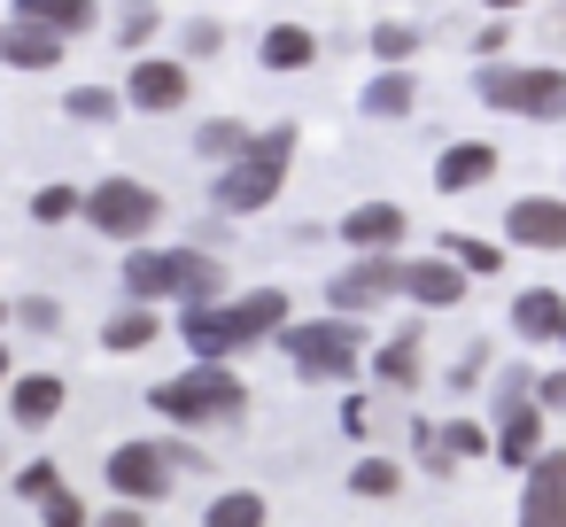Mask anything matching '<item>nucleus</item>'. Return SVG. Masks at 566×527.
<instances>
[{
  "label": "nucleus",
  "mask_w": 566,
  "mask_h": 527,
  "mask_svg": "<svg viewBox=\"0 0 566 527\" xmlns=\"http://www.w3.org/2000/svg\"><path fill=\"white\" fill-rule=\"evenodd\" d=\"M171 481H179L171 442L133 434V442H117V450H109V488H117V496H133V504H164V496H171Z\"/></svg>",
  "instance_id": "6e6552de"
},
{
  "label": "nucleus",
  "mask_w": 566,
  "mask_h": 527,
  "mask_svg": "<svg viewBox=\"0 0 566 527\" xmlns=\"http://www.w3.org/2000/svg\"><path fill=\"white\" fill-rule=\"evenodd\" d=\"M496 179V148L489 140H450L442 156H434V194H473V187H489Z\"/></svg>",
  "instance_id": "f3484780"
},
{
  "label": "nucleus",
  "mask_w": 566,
  "mask_h": 527,
  "mask_svg": "<svg viewBox=\"0 0 566 527\" xmlns=\"http://www.w3.org/2000/svg\"><path fill=\"white\" fill-rule=\"evenodd\" d=\"M535 403H543V411H566V372H551V380H535Z\"/></svg>",
  "instance_id": "58836bf2"
},
{
  "label": "nucleus",
  "mask_w": 566,
  "mask_h": 527,
  "mask_svg": "<svg viewBox=\"0 0 566 527\" xmlns=\"http://www.w3.org/2000/svg\"><path fill=\"white\" fill-rule=\"evenodd\" d=\"M411 55H419V24L380 17V24H373V63H411Z\"/></svg>",
  "instance_id": "cd10ccee"
},
{
  "label": "nucleus",
  "mask_w": 566,
  "mask_h": 527,
  "mask_svg": "<svg viewBox=\"0 0 566 527\" xmlns=\"http://www.w3.org/2000/svg\"><path fill=\"white\" fill-rule=\"evenodd\" d=\"M148 403H156L164 419H179V426H233V419H249V380H241L226 357H202L195 372L156 380Z\"/></svg>",
  "instance_id": "20e7f679"
},
{
  "label": "nucleus",
  "mask_w": 566,
  "mask_h": 527,
  "mask_svg": "<svg viewBox=\"0 0 566 527\" xmlns=\"http://www.w3.org/2000/svg\"><path fill=\"white\" fill-rule=\"evenodd\" d=\"M63 32H48V24H32V17H9L0 24V63L9 71H63Z\"/></svg>",
  "instance_id": "2eb2a0df"
},
{
  "label": "nucleus",
  "mask_w": 566,
  "mask_h": 527,
  "mask_svg": "<svg viewBox=\"0 0 566 527\" xmlns=\"http://www.w3.org/2000/svg\"><path fill=\"white\" fill-rule=\"evenodd\" d=\"M342 426H349V434H365V426H373V411H365V396H349V403H342Z\"/></svg>",
  "instance_id": "ea45409f"
},
{
  "label": "nucleus",
  "mask_w": 566,
  "mask_h": 527,
  "mask_svg": "<svg viewBox=\"0 0 566 527\" xmlns=\"http://www.w3.org/2000/svg\"><path fill=\"white\" fill-rule=\"evenodd\" d=\"M156 32H164V9H156V0H133V9L117 17V48H125V55H140Z\"/></svg>",
  "instance_id": "7c9ffc66"
},
{
  "label": "nucleus",
  "mask_w": 566,
  "mask_h": 527,
  "mask_svg": "<svg viewBox=\"0 0 566 527\" xmlns=\"http://www.w3.org/2000/svg\"><path fill=\"white\" fill-rule=\"evenodd\" d=\"M63 403H71L63 372H17V380H9V419H17L24 434L55 426V419H63Z\"/></svg>",
  "instance_id": "4468645a"
},
{
  "label": "nucleus",
  "mask_w": 566,
  "mask_h": 527,
  "mask_svg": "<svg viewBox=\"0 0 566 527\" xmlns=\"http://www.w3.org/2000/svg\"><path fill=\"white\" fill-rule=\"evenodd\" d=\"M249 140H256V133H241V125H233V117H210V125H202V133H195V148H202V156H210V164H233V156H241V148H249Z\"/></svg>",
  "instance_id": "2f4dec72"
},
{
  "label": "nucleus",
  "mask_w": 566,
  "mask_h": 527,
  "mask_svg": "<svg viewBox=\"0 0 566 527\" xmlns=\"http://www.w3.org/2000/svg\"><path fill=\"white\" fill-rule=\"evenodd\" d=\"M280 349H287V365H295L303 380L334 388V380L357 372V357H365V326H357L349 310H334V318H287V326H280Z\"/></svg>",
  "instance_id": "39448f33"
},
{
  "label": "nucleus",
  "mask_w": 566,
  "mask_h": 527,
  "mask_svg": "<svg viewBox=\"0 0 566 527\" xmlns=\"http://www.w3.org/2000/svg\"><path fill=\"white\" fill-rule=\"evenodd\" d=\"M86 225L102 233V241H148L156 225H164V194L148 187V179H102V187H86Z\"/></svg>",
  "instance_id": "0eeeda50"
},
{
  "label": "nucleus",
  "mask_w": 566,
  "mask_h": 527,
  "mask_svg": "<svg viewBox=\"0 0 566 527\" xmlns=\"http://www.w3.org/2000/svg\"><path fill=\"white\" fill-rule=\"evenodd\" d=\"M287 171H295V125H264L226 171H218V210L226 218H256V210H272L280 202V187H287Z\"/></svg>",
  "instance_id": "f03ea898"
},
{
  "label": "nucleus",
  "mask_w": 566,
  "mask_h": 527,
  "mask_svg": "<svg viewBox=\"0 0 566 527\" xmlns=\"http://www.w3.org/2000/svg\"><path fill=\"white\" fill-rule=\"evenodd\" d=\"M481 372H489V349L473 341V349L458 357V372H450V388H481Z\"/></svg>",
  "instance_id": "e433bc0d"
},
{
  "label": "nucleus",
  "mask_w": 566,
  "mask_h": 527,
  "mask_svg": "<svg viewBox=\"0 0 566 527\" xmlns=\"http://www.w3.org/2000/svg\"><path fill=\"white\" fill-rule=\"evenodd\" d=\"M287 326V295L280 287H249V295H210L179 310V341L195 357H241L256 341H272Z\"/></svg>",
  "instance_id": "f257e3e1"
},
{
  "label": "nucleus",
  "mask_w": 566,
  "mask_h": 527,
  "mask_svg": "<svg viewBox=\"0 0 566 527\" xmlns=\"http://www.w3.org/2000/svg\"><path fill=\"white\" fill-rule=\"evenodd\" d=\"M512 334L520 341H558L566 334V295L558 287H520L512 295Z\"/></svg>",
  "instance_id": "6ab92c4d"
},
{
  "label": "nucleus",
  "mask_w": 566,
  "mask_h": 527,
  "mask_svg": "<svg viewBox=\"0 0 566 527\" xmlns=\"http://www.w3.org/2000/svg\"><path fill=\"white\" fill-rule=\"evenodd\" d=\"M403 233H411V218H403L396 202H357V210L342 218V241H349L357 256H373V249H403Z\"/></svg>",
  "instance_id": "a211bd4d"
},
{
  "label": "nucleus",
  "mask_w": 566,
  "mask_h": 527,
  "mask_svg": "<svg viewBox=\"0 0 566 527\" xmlns=\"http://www.w3.org/2000/svg\"><path fill=\"white\" fill-rule=\"evenodd\" d=\"M388 295H403V256H396V249H373V256L342 264V272H334V287H326V303H334V310H349V318L380 310Z\"/></svg>",
  "instance_id": "1a4fd4ad"
},
{
  "label": "nucleus",
  "mask_w": 566,
  "mask_h": 527,
  "mask_svg": "<svg viewBox=\"0 0 566 527\" xmlns=\"http://www.w3.org/2000/svg\"><path fill=\"white\" fill-rule=\"evenodd\" d=\"M520 527H566V450H543L520 488Z\"/></svg>",
  "instance_id": "ddd939ff"
},
{
  "label": "nucleus",
  "mask_w": 566,
  "mask_h": 527,
  "mask_svg": "<svg viewBox=\"0 0 566 527\" xmlns=\"http://www.w3.org/2000/svg\"><path fill=\"white\" fill-rule=\"evenodd\" d=\"M32 218H40V225H71V218H86V187H63V179L40 187V194H32Z\"/></svg>",
  "instance_id": "c756f323"
},
{
  "label": "nucleus",
  "mask_w": 566,
  "mask_h": 527,
  "mask_svg": "<svg viewBox=\"0 0 566 527\" xmlns=\"http://www.w3.org/2000/svg\"><path fill=\"white\" fill-rule=\"evenodd\" d=\"M396 488H403V465H396V457H357V465H349V496H373V504H388Z\"/></svg>",
  "instance_id": "393cba45"
},
{
  "label": "nucleus",
  "mask_w": 566,
  "mask_h": 527,
  "mask_svg": "<svg viewBox=\"0 0 566 527\" xmlns=\"http://www.w3.org/2000/svg\"><path fill=\"white\" fill-rule=\"evenodd\" d=\"M55 481H63V473H55V465H48V457H40V465H24V473H17V488H24V496H32V504H40V496H48V488H55Z\"/></svg>",
  "instance_id": "4c0bfd02"
},
{
  "label": "nucleus",
  "mask_w": 566,
  "mask_h": 527,
  "mask_svg": "<svg viewBox=\"0 0 566 527\" xmlns=\"http://www.w3.org/2000/svg\"><path fill=\"white\" fill-rule=\"evenodd\" d=\"M465 280H473V272H465L450 249H442V256H411V264H403V295H411L419 310H458V303H465Z\"/></svg>",
  "instance_id": "f8f14e48"
},
{
  "label": "nucleus",
  "mask_w": 566,
  "mask_h": 527,
  "mask_svg": "<svg viewBox=\"0 0 566 527\" xmlns=\"http://www.w3.org/2000/svg\"><path fill=\"white\" fill-rule=\"evenodd\" d=\"M17 17H32V24L63 32V40H78V32H94V24H102L94 0H17Z\"/></svg>",
  "instance_id": "b1692460"
},
{
  "label": "nucleus",
  "mask_w": 566,
  "mask_h": 527,
  "mask_svg": "<svg viewBox=\"0 0 566 527\" xmlns=\"http://www.w3.org/2000/svg\"><path fill=\"white\" fill-rule=\"evenodd\" d=\"M473 94L489 109H504V117H535V125L566 117V71L558 63H481Z\"/></svg>",
  "instance_id": "423d86ee"
},
{
  "label": "nucleus",
  "mask_w": 566,
  "mask_h": 527,
  "mask_svg": "<svg viewBox=\"0 0 566 527\" xmlns=\"http://www.w3.org/2000/svg\"><path fill=\"white\" fill-rule=\"evenodd\" d=\"M442 249H450L473 280H496V272H504V249H496V241H481V233H442Z\"/></svg>",
  "instance_id": "bb28decb"
},
{
  "label": "nucleus",
  "mask_w": 566,
  "mask_h": 527,
  "mask_svg": "<svg viewBox=\"0 0 566 527\" xmlns=\"http://www.w3.org/2000/svg\"><path fill=\"white\" fill-rule=\"evenodd\" d=\"M558 341H566V334H558Z\"/></svg>",
  "instance_id": "a18cd8bd"
},
{
  "label": "nucleus",
  "mask_w": 566,
  "mask_h": 527,
  "mask_svg": "<svg viewBox=\"0 0 566 527\" xmlns=\"http://www.w3.org/2000/svg\"><path fill=\"white\" fill-rule=\"evenodd\" d=\"M256 63H264V71H280V78L311 71V63H318V32H311V24H272V32H264V48H256Z\"/></svg>",
  "instance_id": "aec40b11"
},
{
  "label": "nucleus",
  "mask_w": 566,
  "mask_h": 527,
  "mask_svg": "<svg viewBox=\"0 0 566 527\" xmlns=\"http://www.w3.org/2000/svg\"><path fill=\"white\" fill-rule=\"evenodd\" d=\"M434 434H442L450 457H496V434H489L481 419H450V426H434Z\"/></svg>",
  "instance_id": "473e14b6"
},
{
  "label": "nucleus",
  "mask_w": 566,
  "mask_h": 527,
  "mask_svg": "<svg viewBox=\"0 0 566 527\" xmlns=\"http://www.w3.org/2000/svg\"><path fill=\"white\" fill-rule=\"evenodd\" d=\"M373 372H380L388 388H419V380H427V326H403V334L373 357Z\"/></svg>",
  "instance_id": "4be33fe9"
},
{
  "label": "nucleus",
  "mask_w": 566,
  "mask_h": 527,
  "mask_svg": "<svg viewBox=\"0 0 566 527\" xmlns=\"http://www.w3.org/2000/svg\"><path fill=\"white\" fill-rule=\"evenodd\" d=\"M86 519H94V512H86V504H78V496H71L63 481H55V488L40 496V527H86Z\"/></svg>",
  "instance_id": "72a5a7b5"
},
{
  "label": "nucleus",
  "mask_w": 566,
  "mask_h": 527,
  "mask_svg": "<svg viewBox=\"0 0 566 527\" xmlns=\"http://www.w3.org/2000/svg\"><path fill=\"white\" fill-rule=\"evenodd\" d=\"M156 334H164L156 303H125V310H117V318L102 326V349H109V357H133V349H148Z\"/></svg>",
  "instance_id": "5701e85b"
},
{
  "label": "nucleus",
  "mask_w": 566,
  "mask_h": 527,
  "mask_svg": "<svg viewBox=\"0 0 566 527\" xmlns=\"http://www.w3.org/2000/svg\"><path fill=\"white\" fill-rule=\"evenodd\" d=\"M504 241L512 249H535V256L566 249V194H520L504 210Z\"/></svg>",
  "instance_id": "9b49d317"
},
{
  "label": "nucleus",
  "mask_w": 566,
  "mask_h": 527,
  "mask_svg": "<svg viewBox=\"0 0 566 527\" xmlns=\"http://www.w3.org/2000/svg\"><path fill=\"white\" fill-rule=\"evenodd\" d=\"M481 9H535V0H481Z\"/></svg>",
  "instance_id": "37998d69"
},
{
  "label": "nucleus",
  "mask_w": 566,
  "mask_h": 527,
  "mask_svg": "<svg viewBox=\"0 0 566 527\" xmlns=\"http://www.w3.org/2000/svg\"><path fill=\"white\" fill-rule=\"evenodd\" d=\"M125 295L133 303H210V295H226V272H218V256H202V249H140L133 241V256H125Z\"/></svg>",
  "instance_id": "7ed1b4c3"
},
{
  "label": "nucleus",
  "mask_w": 566,
  "mask_h": 527,
  "mask_svg": "<svg viewBox=\"0 0 566 527\" xmlns=\"http://www.w3.org/2000/svg\"><path fill=\"white\" fill-rule=\"evenodd\" d=\"M543 450H551V442H543V403H535V396H512V403H504V419H496V457L527 473Z\"/></svg>",
  "instance_id": "dca6fc26"
},
{
  "label": "nucleus",
  "mask_w": 566,
  "mask_h": 527,
  "mask_svg": "<svg viewBox=\"0 0 566 527\" xmlns=\"http://www.w3.org/2000/svg\"><path fill=\"white\" fill-rule=\"evenodd\" d=\"M187 94H195V71L171 55H140L125 71V109H140V117H171V109H187Z\"/></svg>",
  "instance_id": "9d476101"
},
{
  "label": "nucleus",
  "mask_w": 566,
  "mask_h": 527,
  "mask_svg": "<svg viewBox=\"0 0 566 527\" xmlns=\"http://www.w3.org/2000/svg\"><path fill=\"white\" fill-rule=\"evenodd\" d=\"M264 519H272V504H264L256 488H226V496L210 504V519H202V527H264Z\"/></svg>",
  "instance_id": "a878e982"
},
{
  "label": "nucleus",
  "mask_w": 566,
  "mask_h": 527,
  "mask_svg": "<svg viewBox=\"0 0 566 527\" xmlns=\"http://www.w3.org/2000/svg\"><path fill=\"white\" fill-rule=\"evenodd\" d=\"M0 318H17V310H9V303H0Z\"/></svg>",
  "instance_id": "c03bdc74"
},
{
  "label": "nucleus",
  "mask_w": 566,
  "mask_h": 527,
  "mask_svg": "<svg viewBox=\"0 0 566 527\" xmlns=\"http://www.w3.org/2000/svg\"><path fill=\"white\" fill-rule=\"evenodd\" d=\"M63 117L71 125H117V94L109 86H71L63 94Z\"/></svg>",
  "instance_id": "c85d7f7f"
},
{
  "label": "nucleus",
  "mask_w": 566,
  "mask_h": 527,
  "mask_svg": "<svg viewBox=\"0 0 566 527\" xmlns=\"http://www.w3.org/2000/svg\"><path fill=\"white\" fill-rule=\"evenodd\" d=\"M411 102H419V71L411 63H380L365 78V117H411Z\"/></svg>",
  "instance_id": "412c9836"
},
{
  "label": "nucleus",
  "mask_w": 566,
  "mask_h": 527,
  "mask_svg": "<svg viewBox=\"0 0 566 527\" xmlns=\"http://www.w3.org/2000/svg\"><path fill=\"white\" fill-rule=\"evenodd\" d=\"M102 527H140V512H133V496H125V512H102Z\"/></svg>",
  "instance_id": "a19ab883"
},
{
  "label": "nucleus",
  "mask_w": 566,
  "mask_h": 527,
  "mask_svg": "<svg viewBox=\"0 0 566 527\" xmlns=\"http://www.w3.org/2000/svg\"><path fill=\"white\" fill-rule=\"evenodd\" d=\"M9 380H17V357H9V341H0V396H9Z\"/></svg>",
  "instance_id": "79ce46f5"
},
{
  "label": "nucleus",
  "mask_w": 566,
  "mask_h": 527,
  "mask_svg": "<svg viewBox=\"0 0 566 527\" xmlns=\"http://www.w3.org/2000/svg\"><path fill=\"white\" fill-rule=\"evenodd\" d=\"M17 326H32V334H55V326H63V310H55L48 295H32V303H17Z\"/></svg>",
  "instance_id": "c9c22d12"
},
{
  "label": "nucleus",
  "mask_w": 566,
  "mask_h": 527,
  "mask_svg": "<svg viewBox=\"0 0 566 527\" xmlns=\"http://www.w3.org/2000/svg\"><path fill=\"white\" fill-rule=\"evenodd\" d=\"M218 48H226V24H218V17H187V55L202 63V55H218Z\"/></svg>",
  "instance_id": "f704fd0d"
}]
</instances>
